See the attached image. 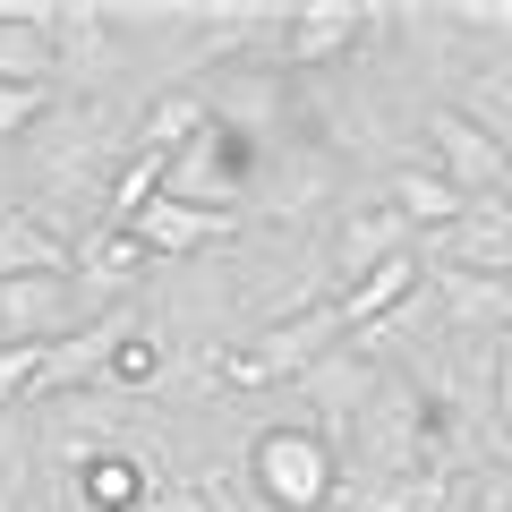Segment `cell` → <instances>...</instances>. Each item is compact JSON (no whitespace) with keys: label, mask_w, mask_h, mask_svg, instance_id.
Here are the masks:
<instances>
[{"label":"cell","mask_w":512,"mask_h":512,"mask_svg":"<svg viewBox=\"0 0 512 512\" xmlns=\"http://www.w3.org/2000/svg\"><path fill=\"white\" fill-rule=\"evenodd\" d=\"M52 18L60 0H0V86H60Z\"/></svg>","instance_id":"cell-13"},{"label":"cell","mask_w":512,"mask_h":512,"mask_svg":"<svg viewBox=\"0 0 512 512\" xmlns=\"http://www.w3.org/2000/svg\"><path fill=\"white\" fill-rule=\"evenodd\" d=\"M376 197L393 205V214H402L419 239H427V231H453V222L470 214V197H461V188L444 180V171L427 163V154H410L402 171H384V180H376Z\"/></svg>","instance_id":"cell-14"},{"label":"cell","mask_w":512,"mask_h":512,"mask_svg":"<svg viewBox=\"0 0 512 512\" xmlns=\"http://www.w3.org/2000/svg\"><path fill=\"white\" fill-rule=\"evenodd\" d=\"M453 111H470L495 146L512 154V60H478V69L453 86Z\"/></svg>","instance_id":"cell-19"},{"label":"cell","mask_w":512,"mask_h":512,"mask_svg":"<svg viewBox=\"0 0 512 512\" xmlns=\"http://www.w3.org/2000/svg\"><path fill=\"white\" fill-rule=\"evenodd\" d=\"M18 495H26V487H18ZM18 495H9V487H0V512H18Z\"/></svg>","instance_id":"cell-24"},{"label":"cell","mask_w":512,"mask_h":512,"mask_svg":"<svg viewBox=\"0 0 512 512\" xmlns=\"http://www.w3.org/2000/svg\"><path fill=\"white\" fill-rule=\"evenodd\" d=\"M52 52H60V94H137V60H128L111 0H60Z\"/></svg>","instance_id":"cell-4"},{"label":"cell","mask_w":512,"mask_h":512,"mask_svg":"<svg viewBox=\"0 0 512 512\" xmlns=\"http://www.w3.org/2000/svg\"><path fill=\"white\" fill-rule=\"evenodd\" d=\"M52 342H0V410H35Z\"/></svg>","instance_id":"cell-22"},{"label":"cell","mask_w":512,"mask_h":512,"mask_svg":"<svg viewBox=\"0 0 512 512\" xmlns=\"http://www.w3.org/2000/svg\"><path fill=\"white\" fill-rule=\"evenodd\" d=\"M26 274H69V282H77V248H69L43 214L0 205V282H26Z\"/></svg>","instance_id":"cell-17"},{"label":"cell","mask_w":512,"mask_h":512,"mask_svg":"<svg viewBox=\"0 0 512 512\" xmlns=\"http://www.w3.org/2000/svg\"><path fill=\"white\" fill-rule=\"evenodd\" d=\"M359 188H367V180H359L350 163H333L316 137H291V146H274L265 163H256L248 222H256V231H325Z\"/></svg>","instance_id":"cell-2"},{"label":"cell","mask_w":512,"mask_h":512,"mask_svg":"<svg viewBox=\"0 0 512 512\" xmlns=\"http://www.w3.org/2000/svg\"><path fill=\"white\" fill-rule=\"evenodd\" d=\"M239 478H248L256 512H333L342 504V444L316 436L299 410H274V419H256Z\"/></svg>","instance_id":"cell-1"},{"label":"cell","mask_w":512,"mask_h":512,"mask_svg":"<svg viewBox=\"0 0 512 512\" xmlns=\"http://www.w3.org/2000/svg\"><path fill=\"white\" fill-rule=\"evenodd\" d=\"M419 282H427V265H419V248H410V256H393V265H376V274H367V282H350V291L333 299V308H342V325H350V342H359L367 325H384V316L402 308V299L419 291Z\"/></svg>","instance_id":"cell-18"},{"label":"cell","mask_w":512,"mask_h":512,"mask_svg":"<svg viewBox=\"0 0 512 512\" xmlns=\"http://www.w3.org/2000/svg\"><path fill=\"white\" fill-rule=\"evenodd\" d=\"M18 512H86V504L69 495V478H60V470H35V487L18 495Z\"/></svg>","instance_id":"cell-23"},{"label":"cell","mask_w":512,"mask_h":512,"mask_svg":"<svg viewBox=\"0 0 512 512\" xmlns=\"http://www.w3.org/2000/svg\"><path fill=\"white\" fill-rule=\"evenodd\" d=\"M419 154L461 188V197H504V188H512V154L495 146L470 111H453V103H436L419 120Z\"/></svg>","instance_id":"cell-7"},{"label":"cell","mask_w":512,"mask_h":512,"mask_svg":"<svg viewBox=\"0 0 512 512\" xmlns=\"http://www.w3.org/2000/svg\"><path fill=\"white\" fill-rule=\"evenodd\" d=\"M359 52H367V9H350V0H291V35H282V69L291 77L359 69Z\"/></svg>","instance_id":"cell-10"},{"label":"cell","mask_w":512,"mask_h":512,"mask_svg":"<svg viewBox=\"0 0 512 512\" xmlns=\"http://www.w3.org/2000/svg\"><path fill=\"white\" fill-rule=\"evenodd\" d=\"M384 376H393V367H384V359H367L359 342H342V350H333V359H316L308 376L291 384V410H299V419L316 427V436L350 444V427L367 419V402H376V393H384Z\"/></svg>","instance_id":"cell-6"},{"label":"cell","mask_w":512,"mask_h":512,"mask_svg":"<svg viewBox=\"0 0 512 512\" xmlns=\"http://www.w3.org/2000/svg\"><path fill=\"white\" fill-rule=\"evenodd\" d=\"M154 274H163V265L146 256L137 231H111V222L86 231V248H77V308H86V325H94V316L137 308V299L154 291Z\"/></svg>","instance_id":"cell-8"},{"label":"cell","mask_w":512,"mask_h":512,"mask_svg":"<svg viewBox=\"0 0 512 512\" xmlns=\"http://www.w3.org/2000/svg\"><path fill=\"white\" fill-rule=\"evenodd\" d=\"M197 94L214 111V128L248 154H274L299 137V77L291 69H214V77H197Z\"/></svg>","instance_id":"cell-3"},{"label":"cell","mask_w":512,"mask_h":512,"mask_svg":"<svg viewBox=\"0 0 512 512\" xmlns=\"http://www.w3.org/2000/svg\"><path fill=\"white\" fill-rule=\"evenodd\" d=\"M77 325H86V308H77L69 274L0 282V342H60V333H77Z\"/></svg>","instance_id":"cell-12"},{"label":"cell","mask_w":512,"mask_h":512,"mask_svg":"<svg viewBox=\"0 0 512 512\" xmlns=\"http://www.w3.org/2000/svg\"><path fill=\"white\" fill-rule=\"evenodd\" d=\"M410 248H419V231H410V222H402L393 205L376 197V180H367L359 197H350L342 214L325 222V274H333V299H342L350 282H367L376 265H393V256H410Z\"/></svg>","instance_id":"cell-5"},{"label":"cell","mask_w":512,"mask_h":512,"mask_svg":"<svg viewBox=\"0 0 512 512\" xmlns=\"http://www.w3.org/2000/svg\"><path fill=\"white\" fill-rule=\"evenodd\" d=\"M35 470H43V419L35 410H0V487L9 495L35 487Z\"/></svg>","instance_id":"cell-20"},{"label":"cell","mask_w":512,"mask_h":512,"mask_svg":"<svg viewBox=\"0 0 512 512\" xmlns=\"http://www.w3.org/2000/svg\"><path fill=\"white\" fill-rule=\"evenodd\" d=\"M427 291H436V308H444V325L453 333H487V342H512V282H495V274H427Z\"/></svg>","instance_id":"cell-15"},{"label":"cell","mask_w":512,"mask_h":512,"mask_svg":"<svg viewBox=\"0 0 512 512\" xmlns=\"http://www.w3.org/2000/svg\"><path fill=\"white\" fill-rule=\"evenodd\" d=\"M214 128V111H205L197 86H154L146 103H137V154H154V163H171V154H188Z\"/></svg>","instance_id":"cell-16"},{"label":"cell","mask_w":512,"mask_h":512,"mask_svg":"<svg viewBox=\"0 0 512 512\" xmlns=\"http://www.w3.org/2000/svg\"><path fill=\"white\" fill-rule=\"evenodd\" d=\"M128 231L146 239L154 265H197V256L239 248V231H248V222H239V214H205V205H180V197H154Z\"/></svg>","instance_id":"cell-11"},{"label":"cell","mask_w":512,"mask_h":512,"mask_svg":"<svg viewBox=\"0 0 512 512\" xmlns=\"http://www.w3.org/2000/svg\"><path fill=\"white\" fill-rule=\"evenodd\" d=\"M52 111H60V86H0V154H18Z\"/></svg>","instance_id":"cell-21"},{"label":"cell","mask_w":512,"mask_h":512,"mask_svg":"<svg viewBox=\"0 0 512 512\" xmlns=\"http://www.w3.org/2000/svg\"><path fill=\"white\" fill-rule=\"evenodd\" d=\"M419 265L427 274H495V282H512V188L504 197H470V214L453 222V231H427L419 239Z\"/></svg>","instance_id":"cell-9"}]
</instances>
